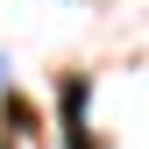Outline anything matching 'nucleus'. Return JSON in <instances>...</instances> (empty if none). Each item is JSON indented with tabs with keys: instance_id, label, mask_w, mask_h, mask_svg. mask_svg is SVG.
<instances>
[{
	"instance_id": "nucleus-2",
	"label": "nucleus",
	"mask_w": 149,
	"mask_h": 149,
	"mask_svg": "<svg viewBox=\"0 0 149 149\" xmlns=\"http://www.w3.org/2000/svg\"><path fill=\"white\" fill-rule=\"evenodd\" d=\"M0 149H7V142H0Z\"/></svg>"
},
{
	"instance_id": "nucleus-1",
	"label": "nucleus",
	"mask_w": 149,
	"mask_h": 149,
	"mask_svg": "<svg viewBox=\"0 0 149 149\" xmlns=\"http://www.w3.org/2000/svg\"><path fill=\"white\" fill-rule=\"evenodd\" d=\"M85 100H92L85 78H64V85H57V107H64V149H100V142H92V128H85Z\"/></svg>"
}]
</instances>
